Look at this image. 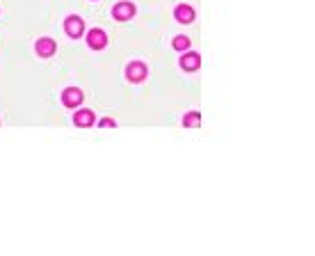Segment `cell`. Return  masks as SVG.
I'll return each instance as SVG.
<instances>
[{"label": "cell", "instance_id": "1", "mask_svg": "<svg viewBox=\"0 0 315 256\" xmlns=\"http://www.w3.org/2000/svg\"><path fill=\"white\" fill-rule=\"evenodd\" d=\"M146 76H149V69H146V64H142V62H133V64L126 66V78H128L131 83H142Z\"/></svg>", "mask_w": 315, "mask_h": 256}, {"label": "cell", "instance_id": "2", "mask_svg": "<svg viewBox=\"0 0 315 256\" xmlns=\"http://www.w3.org/2000/svg\"><path fill=\"white\" fill-rule=\"evenodd\" d=\"M64 30L66 35L71 37V39H78V37H83V30H85V23L80 16H69L64 21Z\"/></svg>", "mask_w": 315, "mask_h": 256}, {"label": "cell", "instance_id": "3", "mask_svg": "<svg viewBox=\"0 0 315 256\" xmlns=\"http://www.w3.org/2000/svg\"><path fill=\"white\" fill-rule=\"evenodd\" d=\"M112 16L117 21H131L135 16V5L133 2H117L112 9Z\"/></svg>", "mask_w": 315, "mask_h": 256}, {"label": "cell", "instance_id": "4", "mask_svg": "<svg viewBox=\"0 0 315 256\" xmlns=\"http://www.w3.org/2000/svg\"><path fill=\"white\" fill-rule=\"evenodd\" d=\"M87 44H90V48H94V51H101V48L107 46V35L103 30H90V35H87Z\"/></svg>", "mask_w": 315, "mask_h": 256}, {"label": "cell", "instance_id": "5", "mask_svg": "<svg viewBox=\"0 0 315 256\" xmlns=\"http://www.w3.org/2000/svg\"><path fill=\"white\" fill-rule=\"evenodd\" d=\"M62 103H64L66 107H78L83 103V92L76 90V87H69V90H64V94H62Z\"/></svg>", "mask_w": 315, "mask_h": 256}, {"label": "cell", "instance_id": "6", "mask_svg": "<svg viewBox=\"0 0 315 256\" xmlns=\"http://www.w3.org/2000/svg\"><path fill=\"white\" fill-rule=\"evenodd\" d=\"M55 51H57V46H55V42L48 39V37H42V39L37 42V53L42 55V57H50V55H55Z\"/></svg>", "mask_w": 315, "mask_h": 256}, {"label": "cell", "instance_id": "7", "mask_svg": "<svg viewBox=\"0 0 315 256\" xmlns=\"http://www.w3.org/2000/svg\"><path fill=\"white\" fill-rule=\"evenodd\" d=\"M199 64H201V57H199V53H187L180 57V66H183L185 71H196L199 69Z\"/></svg>", "mask_w": 315, "mask_h": 256}, {"label": "cell", "instance_id": "8", "mask_svg": "<svg viewBox=\"0 0 315 256\" xmlns=\"http://www.w3.org/2000/svg\"><path fill=\"white\" fill-rule=\"evenodd\" d=\"M73 121H76V126H80V128H87V126L94 124V112H91V110H78Z\"/></svg>", "mask_w": 315, "mask_h": 256}, {"label": "cell", "instance_id": "9", "mask_svg": "<svg viewBox=\"0 0 315 256\" xmlns=\"http://www.w3.org/2000/svg\"><path fill=\"white\" fill-rule=\"evenodd\" d=\"M174 16L179 18L180 23H190L192 18H194V9L187 7V5H179L176 9H174Z\"/></svg>", "mask_w": 315, "mask_h": 256}, {"label": "cell", "instance_id": "10", "mask_svg": "<svg viewBox=\"0 0 315 256\" xmlns=\"http://www.w3.org/2000/svg\"><path fill=\"white\" fill-rule=\"evenodd\" d=\"M199 124H201V114H199V112H190V114H185L183 126H187V128H196Z\"/></svg>", "mask_w": 315, "mask_h": 256}, {"label": "cell", "instance_id": "11", "mask_svg": "<svg viewBox=\"0 0 315 256\" xmlns=\"http://www.w3.org/2000/svg\"><path fill=\"white\" fill-rule=\"evenodd\" d=\"M172 46L176 48V51H187V48H190V39H187V37H176L172 42Z\"/></svg>", "mask_w": 315, "mask_h": 256}, {"label": "cell", "instance_id": "12", "mask_svg": "<svg viewBox=\"0 0 315 256\" xmlns=\"http://www.w3.org/2000/svg\"><path fill=\"white\" fill-rule=\"evenodd\" d=\"M101 126L103 128H114V119H107L105 117V119H101Z\"/></svg>", "mask_w": 315, "mask_h": 256}]
</instances>
